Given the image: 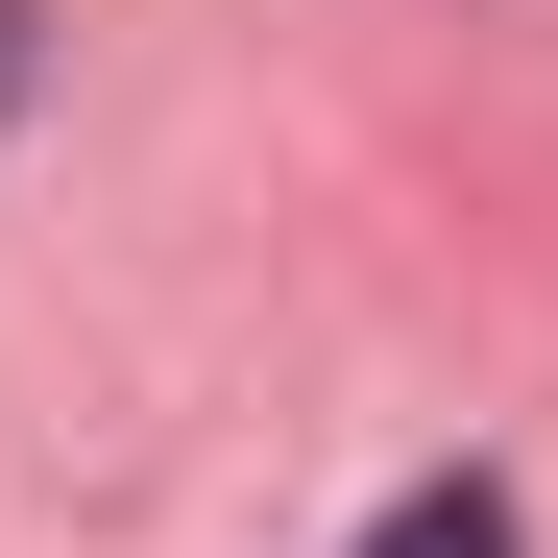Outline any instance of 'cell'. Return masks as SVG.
<instances>
[{"label":"cell","mask_w":558,"mask_h":558,"mask_svg":"<svg viewBox=\"0 0 558 558\" xmlns=\"http://www.w3.org/2000/svg\"><path fill=\"white\" fill-rule=\"evenodd\" d=\"M25 73H49V25H25V0H0V122H25Z\"/></svg>","instance_id":"cell-2"},{"label":"cell","mask_w":558,"mask_h":558,"mask_svg":"<svg viewBox=\"0 0 558 558\" xmlns=\"http://www.w3.org/2000/svg\"><path fill=\"white\" fill-rule=\"evenodd\" d=\"M364 558H510V486H413V510L364 534Z\"/></svg>","instance_id":"cell-1"}]
</instances>
